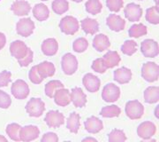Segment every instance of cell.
I'll return each mask as SVG.
<instances>
[{
  "mask_svg": "<svg viewBox=\"0 0 159 142\" xmlns=\"http://www.w3.org/2000/svg\"><path fill=\"white\" fill-rule=\"evenodd\" d=\"M126 140L124 131L118 129H114L109 134V142H123Z\"/></svg>",
  "mask_w": 159,
  "mask_h": 142,
  "instance_id": "obj_39",
  "label": "cell"
},
{
  "mask_svg": "<svg viewBox=\"0 0 159 142\" xmlns=\"http://www.w3.org/2000/svg\"><path fill=\"white\" fill-rule=\"evenodd\" d=\"M33 56H34L33 51H32L31 49L29 48L26 56L22 58V59H20V60H18V62L20 64V67H27V66H29V64L33 61Z\"/></svg>",
  "mask_w": 159,
  "mask_h": 142,
  "instance_id": "obj_44",
  "label": "cell"
},
{
  "mask_svg": "<svg viewBox=\"0 0 159 142\" xmlns=\"http://www.w3.org/2000/svg\"><path fill=\"white\" fill-rule=\"evenodd\" d=\"M11 94L18 100H24L29 95V87L28 84L23 80H16L11 88Z\"/></svg>",
  "mask_w": 159,
  "mask_h": 142,
  "instance_id": "obj_5",
  "label": "cell"
},
{
  "mask_svg": "<svg viewBox=\"0 0 159 142\" xmlns=\"http://www.w3.org/2000/svg\"><path fill=\"white\" fill-rule=\"evenodd\" d=\"M137 43L133 41V40H127L125 41V43L122 45L121 46V51L122 52L125 54V55H128L131 56L133 55L134 53H135L137 51Z\"/></svg>",
  "mask_w": 159,
  "mask_h": 142,
  "instance_id": "obj_37",
  "label": "cell"
},
{
  "mask_svg": "<svg viewBox=\"0 0 159 142\" xmlns=\"http://www.w3.org/2000/svg\"><path fill=\"white\" fill-rule=\"evenodd\" d=\"M132 78V72L129 68L122 67L114 71V80L120 85H125L130 82Z\"/></svg>",
  "mask_w": 159,
  "mask_h": 142,
  "instance_id": "obj_21",
  "label": "cell"
},
{
  "mask_svg": "<svg viewBox=\"0 0 159 142\" xmlns=\"http://www.w3.org/2000/svg\"><path fill=\"white\" fill-rule=\"evenodd\" d=\"M44 121L50 128H58L64 124L65 116L59 111L51 110L46 114Z\"/></svg>",
  "mask_w": 159,
  "mask_h": 142,
  "instance_id": "obj_10",
  "label": "cell"
},
{
  "mask_svg": "<svg viewBox=\"0 0 159 142\" xmlns=\"http://www.w3.org/2000/svg\"><path fill=\"white\" fill-rule=\"evenodd\" d=\"M0 141H3V142H6L7 141V140H6V138L4 136H2V135H0Z\"/></svg>",
  "mask_w": 159,
  "mask_h": 142,
  "instance_id": "obj_49",
  "label": "cell"
},
{
  "mask_svg": "<svg viewBox=\"0 0 159 142\" xmlns=\"http://www.w3.org/2000/svg\"><path fill=\"white\" fill-rule=\"evenodd\" d=\"M102 59L107 68H112L118 66L121 61V58L116 51H109L103 55Z\"/></svg>",
  "mask_w": 159,
  "mask_h": 142,
  "instance_id": "obj_26",
  "label": "cell"
},
{
  "mask_svg": "<svg viewBox=\"0 0 159 142\" xmlns=\"http://www.w3.org/2000/svg\"><path fill=\"white\" fill-rule=\"evenodd\" d=\"M106 24L111 30L115 32H119L125 28V22L117 14H110L106 20Z\"/></svg>",
  "mask_w": 159,
  "mask_h": 142,
  "instance_id": "obj_17",
  "label": "cell"
},
{
  "mask_svg": "<svg viewBox=\"0 0 159 142\" xmlns=\"http://www.w3.org/2000/svg\"><path fill=\"white\" fill-rule=\"evenodd\" d=\"M40 135L39 129L34 125H27L20 129V139L22 141H32L37 139Z\"/></svg>",
  "mask_w": 159,
  "mask_h": 142,
  "instance_id": "obj_13",
  "label": "cell"
},
{
  "mask_svg": "<svg viewBox=\"0 0 159 142\" xmlns=\"http://www.w3.org/2000/svg\"><path fill=\"white\" fill-rule=\"evenodd\" d=\"M82 84L85 86L87 91H89V92H97L100 89L101 81L96 76L88 73L83 76Z\"/></svg>",
  "mask_w": 159,
  "mask_h": 142,
  "instance_id": "obj_14",
  "label": "cell"
},
{
  "mask_svg": "<svg viewBox=\"0 0 159 142\" xmlns=\"http://www.w3.org/2000/svg\"><path fill=\"white\" fill-rule=\"evenodd\" d=\"M91 68L94 71H96L97 73H100V74H103L108 69L105 66V63L103 61L102 58H98L97 60H95L92 63Z\"/></svg>",
  "mask_w": 159,
  "mask_h": 142,
  "instance_id": "obj_40",
  "label": "cell"
},
{
  "mask_svg": "<svg viewBox=\"0 0 159 142\" xmlns=\"http://www.w3.org/2000/svg\"><path fill=\"white\" fill-rule=\"evenodd\" d=\"M33 14L37 21L43 22V21H46L50 16V10L45 5L37 4L33 8Z\"/></svg>",
  "mask_w": 159,
  "mask_h": 142,
  "instance_id": "obj_27",
  "label": "cell"
},
{
  "mask_svg": "<svg viewBox=\"0 0 159 142\" xmlns=\"http://www.w3.org/2000/svg\"><path fill=\"white\" fill-rule=\"evenodd\" d=\"M71 99L74 103V107H76V108H82L87 103V96L83 92L82 89L80 87H75L72 90Z\"/></svg>",
  "mask_w": 159,
  "mask_h": 142,
  "instance_id": "obj_19",
  "label": "cell"
},
{
  "mask_svg": "<svg viewBox=\"0 0 159 142\" xmlns=\"http://www.w3.org/2000/svg\"><path fill=\"white\" fill-rule=\"evenodd\" d=\"M88 47H89V42L84 37H80V38L76 39L73 44L74 51L79 52V53L85 51L88 49Z\"/></svg>",
  "mask_w": 159,
  "mask_h": 142,
  "instance_id": "obj_38",
  "label": "cell"
},
{
  "mask_svg": "<svg viewBox=\"0 0 159 142\" xmlns=\"http://www.w3.org/2000/svg\"><path fill=\"white\" fill-rule=\"evenodd\" d=\"M11 11L14 12L15 15L25 16V15L29 14V12L31 10V7H30L29 2L23 1V0H18L11 5Z\"/></svg>",
  "mask_w": 159,
  "mask_h": 142,
  "instance_id": "obj_20",
  "label": "cell"
},
{
  "mask_svg": "<svg viewBox=\"0 0 159 142\" xmlns=\"http://www.w3.org/2000/svg\"><path fill=\"white\" fill-rule=\"evenodd\" d=\"M146 34H147V27L145 25H143L142 23L133 25L128 30L129 37H134V38H139L142 36H145Z\"/></svg>",
  "mask_w": 159,
  "mask_h": 142,
  "instance_id": "obj_30",
  "label": "cell"
},
{
  "mask_svg": "<svg viewBox=\"0 0 159 142\" xmlns=\"http://www.w3.org/2000/svg\"><path fill=\"white\" fill-rule=\"evenodd\" d=\"M124 1L123 0H106V6L109 10L114 12H118L123 7Z\"/></svg>",
  "mask_w": 159,
  "mask_h": 142,
  "instance_id": "obj_41",
  "label": "cell"
},
{
  "mask_svg": "<svg viewBox=\"0 0 159 142\" xmlns=\"http://www.w3.org/2000/svg\"><path fill=\"white\" fill-rule=\"evenodd\" d=\"M21 129V126L18 124H10L6 127V133L10 137V139L14 140V141H20V131Z\"/></svg>",
  "mask_w": 159,
  "mask_h": 142,
  "instance_id": "obj_34",
  "label": "cell"
},
{
  "mask_svg": "<svg viewBox=\"0 0 159 142\" xmlns=\"http://www.w3.org/2000/svg\"><path fill=\"white\" fill-rule=\"evenodd\" d=\"M120 97V89L114 84L106 85L102 91V100L106 102H115Z\"/></svg>",
  "mask_w": 159,
  "mask_h": 142,
  "instance_id": "obj_7",
  "label": "cell"
},
{
  "mask_svg": "<svg viewBox=\"0 0 159 142\" xmlns=\"http://www.w3.org/2000/svg\"><path fill=\"white\" fill-rule=\"evenodd\" d=\"M37 70H38V73L40 76L45 79L49 76H52L55 74V66L52 64L51 62L49 61H43V62L40 63L37 65Z\"/></svg>",
  "mask_w": 159,
  "mask_h": 142,
  "instance_id": "obj_25",
  "label": "cell"
},
{
  "mask_svg": "<svg viewBox=\"0 0 159 142\" xmlns=\"http://www.w3.org/2000/svg\"><path fill=\"white\" fill-rule=\"evenodd\" d=\"M157 126L152 122L146 121L143 122L137 128V134L143 140H149L151 137L156 134Z\"/></svg>",
  "mask_w": 159,
  "mask_h": 142,
  "instance_id": "obj_11",
  "label": "cell"
},
{
  "mask_svg": "<svg viewBox=\"0 0 159 142\" xmlns=\"http://www.w3.org/2000/svg\"><path fill=\"white\" fill-rule=\"evenodd\" d=\"M84 126H85L86 131L92 134H97L100 131H102L103 128L102 121L96 116H91L86 120Z\"/></svg>",
  "mask_w": 159,
  "mask_h": 142,
  "instance_id": "obj_18",
  "label": "cell"
},
{
  "mask_svg": "<svg viewBox=\"0 0 159 142\" xmlns=\"http://www.w3.org/2000/svg\"><path fill=\"white\" fill-rule=\"evenodd\" d=\"M72 1H74V2H77V3H80V2H82L83 0H72Z\"/></svg>",
  "mask_w": 159,
  "mask_h": 142,
  "instance_id": "obj_50",
  "label": "cell"
},
{
  "mask_svg": "<svg viewBox=\"0 0 159 142\" xmlns=\"http://www.w3.org/2000/svg\"><path fill=\"white\" fill-rule=\"evenodd\" d=\"M6 36L3 34V33H1L0 32V50H2L5 46H6Z\"/></svg>",
  "mask_w": 159,
  "mask_h": 142,
  "instance_id": "obj_47",
  "label": "cell"
},
{
  "mask_svg": "<svg viewBox=\"0 0 159 142\" xmlns=\"http://www.w3.org/2000/svg\"><path fill=\"white\" fill-rule=\"evenodd\" d=\"M59 28L66 35H74L79 30V22L73 16H66L60 21Z\"/></svg>",
  "mask_w": 159,
  "mask_h": 142,
  "instance_id": "obj_4",
  "label": "cell"
},
{
  "mask_svg": "<svg viewBox=\"0 0 159 142\" xmlns=\"http://www.w3.org/2000/svg\"><path fill=\"white\" fill-rule=\"evenodd\" d=\"M34 29V23L30 18H24L17 22L16 30L20 36L28 37L33 34Z\"/></svg>",
  "mask_w": 159,
  "mask_h": 142,
  "instance_id": "obj_9",
  "label": "cell"
},
{
  "mask_svg": "<svg viewBox=\"0 0 159 142\" xmlns=\"http://www.w3.org/2000/svg\"><path fill=\"white\" fill-rule=\"evenodd\" d=\"M29 50V47L26 46V44L22 41H14L10 46V52L12 56L16 58L17 60H20L26 56Z\"/></svg>",
  "mask_w": 159,
  "mask_h": 142,
  "instance_id": "obj_15",
  "label": "cell"
},
{
  "mask_svg": "<svg viewBox=\"0 0 159 142\" xmlns=\"http://www.w3.org/2000/svg\"><path fill=\"white\" fill-rule=\"evenodd\" d=\"M52 10L57 14H63L68 10L69 4L66 0H54L52 2Z\"/></svg>",
  "mask_w": 159,
  "mask_h": 142,
  "instance_id": "obj_35",
  "label": "cell"
},
{
  "mask_svg": "<svg viewBox=\"0 0 159 142\" xmlns=\"http://www.w3.org/2000/svg\"><path fill=\"white\" fill-rule=\"evenodd\" d=\"M58 50V44L55 38H48L42 45V51L46 56H53Z\"/></svg>",
  "mask_w": 159,
  "mask_h": 142,
  "instance_id": "obj_22",
  "label": "cell"
},
{
  "mask_svg": "<svg viewBox=\"0 0 159 142\" xmlns=\"http://www.w3.org/2000/svg\"><path fill=\"white\" fill-rule=\"evenodd\" d=\"M45 110V104L39 98H32L26 105V111L32 117H40Z\"/></svg>",
  "mask_w": 159,
  "mask_h": 142,
  "instance_id": "obj_3",
  "label": "cell"
},
{
  "mask_svg": "<svg viewBox=\"0 0 159 142\" xmlns=\"http://www.w3.org/2000/svg\"><path fill=\"white\" fill-rule=\"evenodd\" d=\"M11 74L10 72L4 70L0 73V87H5L11 82Z\"/></svg>",
  "mask_w": 159,
  "mask_h": 142,
  "instance_id": "obj_45",
  "label": "cell"
},
{
  "mask_svg": "<svg viewBox=\"0 0 159 142\" xmlns=\"http://www.w3.org/2000/svg\"><path fill=\"white\" fill-rule=\"evenodd\" d=\"M60 88H64V85L60 81H58V80L50 81L45 85V94L49 98H53L55 92Z\"/></svg>",
  "mask_w": 159,
  "mask_h": 142,
  "instance_id": "obj_32",
  "label": "cell"
},
{
  "mask_svg": "<svg viewBox=\"0 0 159 142\" xmlns=\"http://www.w3.org/2000/svg\"><path fill=\"white\" fill-rule=\"evenodd\" d=\"M83 142L85 141H97V140L96 139H93V138H87V139H84L83 140H82Z\"/></svg>",
  "mask_w": 159,
  "mask_h": 142,
  "instance_id": "obj_48",
  "label": "cell"
},
{
  "mask_svg": "<svg viewBox=\"0 0 159 142\" xmlns=\"http://www.w3.org/2000/svg\"><path fill=\"white\" fill-rule=\"evenodd\" d=\"M144 100L148 104H154L159 100L158 86H149L144 91Z\"/></svg>",
  "mask_w": 159,
  "mask_h": 142,
  "instance_id": "obj_28",
  "label": "cell"
},
{
  "mask_svg": "<svg viewBox=\"0 0 159 142\" xmlns=\"http://www.w3.org/2000/svg\"><path fill=\"white\" fill-rule=\"evenodd\" d=\"M155 2H156V4H157V6H158V0H154Z\"/></svg>",
  "mask_w": 159,
  "mask_h": 142,
  "instance_id": "obj_51",
  "label": "cell"
},
{
  "mask_svg": "<svg viewBox=\"0 0 159 142\" xmlns=\"http://www.w3.org/2000/svg\"><path fill=\"white\" fill-rule=\"evenodd\" d=\"M146 20L151 24L157 25L159 23L158 6H153L148 8L146 12Z\"/></svg>",
  "mask_w": 159,
  "mask_h": 142,
  "instance_id": "obj_36",
  "label": "cell"
},
{
  "mask_svg": "<svg viewBox=\"0 0 159 142\" xmlns=\"http://www.w3.org/2000/svg\"><path fill=\"white\" fill-rule=\"evenodd\" d=\"M11 104V97L9 96L5 91L0 90V108H8Z\"/></svg>",
  "mask_w": 159,
  "mask_h": 142,
  "instance_id": "obj_43",
  "label": "cell"
},
{
  "mask_svg": "<svg viewBox=\"0 0 159 142\" xmlns=\"http://www.w3.org/2000/svg\"><path fill=\"white\" fill-rule=\"evenodd\" d=\"M53 98L55 103L59 107H66L72 101L70 91L67 89H64V88L58 89L55 92Z\"/></svg>",
  "mask_w": 159,
  "mask_h": 142,
  "instance_id": "obj_16",
  "label": "cell"
},
{
  "mask_svg": "<svg viewBox=\"0 0 159 142\" xmlns=\"http://www.w3.org/2000/svg\"><path fill=\"white\" fill-rule=\"evenodd\" d=\"M141 51L146 58H154L157 56L159 52L158 43L153 39L144 40L141 45Z\"/></svg>",
  "mask_w": 159,
  "mask_h": 142,
  "instance_id": "obj_8",
  "label": "cell"
},
{
  "mask_svg": "<svg viewBox=\"0 0 159 142\" xmlns=\"http://www.w3.org/2000/svg\"><path fill=\"white\" fill-rule=\"evenodd\" d=\"M125 18L132 22H139L142 18V9L139 5H136L134 3H130L125 6L124 9Z\"/></svg>",
  "mask_w": 159,
  "mask_h": 142,
  "instance_id": "obj_12",
  "label": "cell"
},
{
  "mask_svg": "<svg viewBox=\"0 0 159 142\" xmlns=\"http://www.w3.org/2000/svg\"><path fill=\"white\" fill-rule=\"evenodd\" d=\"M111 46L108 37L103 34H98L95 37L93 40V46L97 51L102 52L104 50L108 49Z\"/></svg>",
  "mask_w": 159,
  "mask_h": 142,
  "instance_id": "obj_24",
  "label": "cell"
},
{
  "mask_svg": "<svg viewBox=\"0 0 159 142\" xmlns=\"http://www.w3.org/2000/svg\"><path fill=\"white\" fill-rule=\"evenodd\" d=\"M120 113H121V109L118 106L111 105L102 108L100 115L105 118H111V117H118Z\"/></svg>",
  "mask_w": 159,
  "mask_h": 142,
  "instance_id": "obj_31",
  "label": "cell"
},
{
  "mask_svg": "<svg viewBox=\"0 0 159 142\" xmlns=\"http://www.w3.org/2000/svg\"><path fill=\"white\" fill-rule=\"evenodd\" d=\"M41 140L43 142H57L58 141V137L54 132H48L43 136Z\"/></svg>",
  "mask_w": 159,
  "mask_h": 142,
  "instance_id": "obj_46",
  "label": "cell"
},
{
  "mask_svg": "<svg viewBox=\"0 0 159 142\" xmlns=\"http://www.w3.org/2000/svg\"><path fill=\"white\" fill-rule=\"evenodd\" d=\"M125 115L132 120H137L142 118L144 113V107L142 103L137 100H130L125 104Z\"/></svg>",
  "mask_w": 159,
  "mask_h": 142,
  "instance_id": "obj_1",
  "label": "cell"
},
{
  "mask_svg": "<svg viewBox=\"0 0 159 142\" xmlns=\"http://www.w3.org/2000/svg\"><path fill=\"white\" fill-rule=\"evenodd\" d=\"M86 11L89 13L96 15L102 11V3L100 0H88L85 4Z\"/></svg>",
  "mask_w": 159,
  "mask_h": 142,
  "instance_id": "obj_33",
  "label": "cell"
},
{
  "mask_svg": "<svg viewBox=\"0 0 159 142\" xmlns=\"http://www.w3.org/2000/svg\"><path fill=\"white\" fill-rule=\"evenodd\" d=\"M61 65L64 73L67 76H71L74 74L78 68V61L74 55L71 53H66L62 57Z\"/></svg>",
  "mask_w": 159,
  "mask_h": 142,
  "instance_id": "obj_6",
  "label": "cell"
},
{
  "mask_svg": "<svg viewBox=\"0 0 159 142\" xmlns=\"http://www.w3.org/2000/svg\"><path fill=\"white\" fill-rule=\"evenodd\" d=\"M29 80L34 84V85H39L43 82V78L40 76V74L38 73V70H37V66H34L33 68L30 69L29 74Z\"/></svg>",
  "mask_w": 159,
  "mask_h": 142,
  "instance_id": "obj_42",
  "label": "cell"
},
{
  "mask_svg": "<svg viewBox=\"0 0 159 142\" xmlns=\"http://www.w3.org/2000/svg\"><path fill=\"white\" fill-rule=\"evenodd\" d=\"M81 28L87 35H94L99 30V25L97 20L86 18L80 22Z\"/></svg>",
  "mask_w": 159,
  "mask_h": 142,
  "instance_id": "obj_23",
  "label": "cell"
},
{
  "mask_svg": "<svg viewBox=\"0 0 159 142\" xmlns=\"http://www.w3.org/2000/svg\"><path fill=\"white\" fill-rule=\"evenodd\" d=\"M142 76L149 83L157 81L159 76L158 65L152 61L144 63L142 68Z\"/></svg>",
  "mask_w": 159,
  "mask_h": 142,
  "instance_id": "obj_2",
  "label": "cell"
},
{
  "mask_svg": "<svg viewBox=\"0 0 159 142\" xmlns=\"http://www.w3.org/2000/svg\"><path fill=\"white\" fill-rule=\"evenodd\" d=\"M139 1H142V0H139Z\"/></svg>",
  "mask_w": 159,
  "mask_h": 142,
  "instance_id": "obj_53",
  "label": "cell"
},
{
  "mask_svg": "<svg viewBox=\"0 0 159 142\" xmlns=\"http://www.w3.org/2000/svg\"><path fill=\"white\" fill-rule=\"evenodd\" d=\"M80 117L79 114L72 113L69 115L68 119L66 121V128L68 129L69 131L73 133H77L80 129Z\"/></svg>",
  "mask_w": 159,
  "mask_h": 142,
  "instance_id": "obj_29",
  "label": "cell"
},
{
  "mask_svg": "<svg viewBox=\"0 0 159 142\" xmlns=\"http://www.w3.org/2000/svg\"><path fill=\"white\" fill-rule=\"evenodd\" d=\"M42 1H48V0H42Z\"/></svg>",
  "mask_w": 159,
  "mask_h": 142,
  "instance_id": "obj_52",
  "label": "cell"
}]
</instances>
